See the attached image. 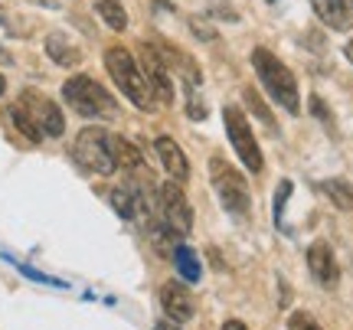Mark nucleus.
I'll return each mask as SVG.
<instances>
[{
	"mask_svg": "<svg viewBox=\"0 0 353 330\" xmlns=\"http://www.w3.org/2000/svg\"><path fill=\"white\" fill-rule=\"evenodd\" d=\"M105 65H108V72H112L114 85L131 99V105L141 108V112H151L154 92H151V85H148L144 72L138 69V63L131 59V52H128L125 46H112V50L105 52Z\"/></svg>",
	"mask_w": 353,
	"mask_h": 330,
	"instance_id": "nucleus-1",
	"label": "nucleus"
},
{
	"mask_svg": "<svg viewBox=\"0 0 353 330\" xmlns=\"http://www.w3.org/2000/svg\"><path fill=\"white\" fill-rule=\"evenodd\" d=\"M252 65L255 72H259V79H262V85L268 89V95L275 99L285 112L298 114L301 112V102H298V82H294V76L288 72V65L278 63L275 56L268 50H252Z\"/></svg>",
	"mask_w": 353,
	"mask_h": 330,
	"instance_id": "nucleus-2",
	"label": "nucleus"
},
{
	"mask_svg": "<svg viewBox=\"0 0 353 330\" xmlns=\"http://www.w3.org/2000/svg\"><path fill=\"white\" fill-rule=\"evenodd\" d=\"M63 99L69 102L72 112H79L82 118H112L114 114V99L101 89L95 79L88 76H72L63 85Z\"/></svg>",
	"mask_w": 353,
	"mask_h": 330,
	"instance_id": "nucleus-3",
	"label": "nucleus"
},
{
	"mask_svg": "<svg viewBox=\"0 0 353 330\" xmlns=\"http://www.w3.org/2000/svg\"><path fill=\"white\" fill-rule=\"evenodd\" d=\"M76 161L85 170L99 174V177H112L118 164H114V151H112V134L101 131V127H82L76 138Z\"/></svg>",
	"mask_w": 353,
	"mask_h": 330,
	"instance_id": "nucleus-4",
	"label": "nucleus"
},
{
	"mask_svg": "<svg viewBox=\"0 0 353 330\" xmlns=\"http://www.w3.org/2000/svg\"><path fill=\"white\" fill-rule=\"evenodd\" d=\"M210 174H213V187L229 213H245L249 209V183H245L239 170L226 164L223 157H213L210 161Z\"/></svg>",
	"mask_w": 353,
	"mask_h": 330,
	"instance_id": "nucleus-5",
	"label": "nucleus"
},
{
	"mask_svg": "<svg viewBox=\"0 0 353 330\" xmlns=\"http://www.w3.org/2000/svg\"><path fill=\"white\" fill-rule=\"evenodd\" d=\"M223 121H226V134H229V141H232V151L239 154V161L249 167L252 174H259V170H262V151H259V141H255L242 108L226 105V108H223Z\"/></svg>",
	"mask_w": 353,
	"mask_h": 330,
	"instance_id": "nucleus-6",
	"label": "nucleus"
},
{
	"mask_svg": "<svg viewBox=\"0 0 353 330\" xmlns=\"http://www.w3.org/2000/svg\"><path fill=\"white\" fill-rule=\"evenodd\" d=\"M161 219L174 236H190V229H193V209H190L187 196L174 180L161 187Z\"/></svg>",
	"mask_w": 353,
	"mask_h": 330,
	"instance_id": "nucleus-7",
	"label": "nucleus"
},
{
	"mask_svg": "<svg viewBox=\"0 0 353 330\" xmlns=\"http://www.w3.org/2000/svg\"><path fill=\"white\" fill-rule=\"evenodd\" d=\"M141 72H144L151 92L161 99V102L164 105L174 102V79H170V72H167V65H164V59H161L157 46H151V43L141 46Z\"/></svg>",
	"mask_w": 353,
	"mask_h": 330,
	"instance_id": "nucleus-8",
	"label": "nucleus"
},
{
	"mask_svg": "<svg viewBox=\"0 0 353 330\" xmlns=\"http://www.w3.org/2000/svg\"><path fill=\"white\" fill-rule=\"evenodd\" d=\"M20 105H23L26 112H30V118H33V121L39 125V131H43V134L59 138V134L65 131L63 112H59V108H56V102H50L46 95H39V92H23Z\"/></svg>",
	"mask_w": 353,
	"mask_h": 330,
	"instance_id": "nucleus-9",
	"label": "nucleus"
},
{
	"mask_svg": "<svg viewBox=\"0 0 353 330\" xmlns=\"http://www.w3.org/2000/svg\"><path fill=\"white\" fill-rule=\"evenodd\" d=\"M161 307L167 311V318L176 320V324H187V320L196 318V301L187 291V285H180V281H170V285L161 288Z\"/></svg>",
	"mask_w": 353,
	"mask_h": 330,
	"instance_id": "nucleus-10",
	"label": "nucleus"
},
{
	"mask_svg": "<svg viewBox=\"0 0 353 330\" xmlns=\"http://www.w3.org/2000/svg\"><path fill=\"white\" fill-rule=\"evenodd\" d=\"M307 268H311V275H314V281L321 288H337L341 268H337V258H334L327 242H314L307 249Z\"/></svg>",
	"mask_w": 353,
	"mask_h": 330,
	"instance_id": "nucleus-11",
	"label": "nucleus"
},
{
	"mask_svg": "<svg viewBox=\"0 0 353 330\" xmlns=\"http://www.w3.org/2000/svg\"><path fill=\"white\" fill-rule=\"evenodd\" d=\"M314 10L330 30L347 33L353 26V0H314Z\"/></svg>",
	"mask_w": 353,
	"mask_h": 330,
	"instance_id": "nucleus-12",
	"label": "nucleus"
},
{
	"mask_svg": "<svg viewBox=\"0 0 353 330\" xmlns=\"http://www.w3.org/2000/svg\"><path fill=\"white\" fill-rule=\"evenodd\" d=\"M157 157H161V164H164V170L170 174L174 180H187L190 177V164L187 157H183V151L176 147L174 138H157Z\"/></svg>",
	"mask_w": 353,
	"mask_h": 330,
	"instance_id": "nucleus-13",
	"label": "nucleus"
},
{
	"mask_svg": "<svg viewBox=\"0 0 353 330\" xmlns=\"http://www.w3.org/2000/svg\"><path fill=\"white\" fill-rule=\"evenodd\" d=\"M46 52H50L52 63H59L63 69H76V65L82 63V50H79L69 37H63V33L46 37Z\"/></svg>",
	"mask_w": 353,
	"mask_h": 330,
	"instance_id": "nucleus-14",
	"label": "nucleus"
},
{
	"mask_svg": "<svg viewBox=\"0 0 353 330\" xmlns=\"http://www.w3.org/2000/svg\"><path fill=\"white\" fill-rule=\"evenodd\" d=\"M112 151H114V164L118 167H125V170H144V154L131 144V141H125V138H114L112 134Z\"/></svg>",
	"mask_w": 353,
	"mask_h": 330,
	"instance_id": "nucleus-15",
	"label": "nucleus"
},
{
	"mask_svg": "<svg viewBox=\"0 0 353 330\" xmlns=\"http://www.w3.org/2000/svg\"><path fill=\"white\" fill-rule=\"evenodd\" d=\"M170 258H174V265H176V271H180V278H183V281H200V258H196V252H193V249H187V245H176Z\"/></svg>",
	"mask_w": 353,
	"mask_h": 330,
	"instance_id": "nucleus-16",
	"label": "nucleus"
},
{
	"mask_svg": "<svg viewBox=\"0 0 353 330\" xmlns=\"http://www.w3.org/2000/svg\"><path fill=\"white\" fill-rule=\"evenodd\" d=\"M321 190L330 196V203L337 206V209H353V187L347 183V180H324L321 183Z\"/></svg>",
	"mask_w": 353,
	"mask_h": 330,
	"instance_id": "nucleus-17",
	"label": "nucleus"
},
{
	"mask_svg": "<svg viewBox=\"0 0 353 330\" xmlns=\"http://www.w3.org/2000/svg\"><path fill=\"white\" fill-rule=\"evenodd\" d=\"M95 10L112 30H125L128 26V13L121 7V0H95Z\"/></svg>",
	"mask_w": 353,
	"mask_h": 330,
	"instance_id": "nucleus-18",
	"label": "nucleus"
},
{
	"mask_svg": "<svg viewBox=\"0 0 353 330\" xmlns=\"http://www.w3.org/2000/svg\"><path fill=\"white\" fill-rule=\"evenodd\" d=\"M10 121L17 125V131H20L23 138H30L33 144H37V141L43 138V131H39V125L33 121V118H30V112H26L23 105H13V108H10Z\"/></svg>",
	"mask_w": 353,
	"mask_h": 330,
	"instance_id": "nucleus-19",
	"label": "nucleus"
},
{
	"mask_svg": "<svg viewBox=\"0 0 353 330\" xmlns=\"http://www.w3.org/2000/svg\"><path fill=\"white\" fill-rule=\"evenodd\" d=\"M242 99H245V105H249V112L255 114V118H259V121H262V125H275V118H272V112H268V108H265L262 105V99H259V95H255L252 89H245L242 92Z\"/></svg>",
	"mask_w": 353,
	"mask_h": 330,
	"instance_id": "nucleus-20",
	"label": "nucleus"
},
{
	"mask_svg": "<svg viewBox=\"0 0 353 330\" xmlns=\"http://www.w3.org/2000/svg\"><path fill=\"white\" fill-rule=\"evenodd\" d=\"M288 196H291V180H281V183H278V193H275V223H278V229H285L281 216H285ZM285 232H288V229H285Z\"/></svg>",
	"mask_w": 353,
	"mask_h": 330,
	"instance_id": "nucleus-21",
	"label": "nucleus"
},
{
	"mask_svg": "<svg viewBox=\"0 0 353 330\" xmlns=\"http://www.w3.org/2000/svg\"><path fill=\"white\" fill-rule=\"evenodd\" d=\"M288 330H321V324H317L311 314H304V311H294L288 318Z\"/></svg>",
	"mask_w": 353,
	"mask_h": 330,
	"instance_id": "nucleus-22",
	"label": "nucleus"
},
{
	"mask_svg": "<svg viewBox=\"0 0 353 330\" xmlns=\"http://www.w3.org/2000/svg\"><path fill=\"white\" fill-rule=\"evenodd\" d=\"M190 30H193V37L206 39V43H213V39H216V30H213L210 23H206L203 17H193V20H190Z\"/></svg>",
	"mask_w": 353,
	"mask_h": 330,
	"instance_id": "nucleus-23",
	"label": "nucleus"
},
{
	"mask_svg": "<svg viewBox=\"0 0 353 330\" xmlns=\"http://www.w3.org/2000/svg\"><path fill=\"white\" fill-rule=\"evenodd\" d=\"M187 114H190V118H196V121H200V118H206V105L193 95V89H190V99H187Z\"/></svg>",
	"mask_w": 353,
	"mask_h": 330,
	"instance_id": "nucleus-24",
	"label": "nucleus"
},
{
	"mask_svg": "<svg viewBox=\"0 0 353 330\" xmlns=\"http://www.w3.org/2000/svg\"><path fill=\"white\" fill-rule=\"evenodd\" d=\"M311 112H314L317 118L324 121V125H330V112H327V108H324V102H321L317 95H314V99H311Z\"/></svg>",
	"mask_w": 353,
	"mask_h": 330,
	"instance_id": "nucleus-25",
	"label": "nucleus"
},
{
	"mask_svg": "<svg viewBox=\"0 0 353 330\" xmlns=\"http://www.w3.org/2000/svg\"><path fill=\"white\" fill-rule=\"evenodd\" d=\"M154 330H180L176 320H161V324H154Z\"/></svg>",
	"mask_w": 353,
	"mask_h": 330,
	"instance_id": "nucleus-26",
	"label": "nucleus"
},
{
	"mask_svg": "<svg viewBox=\"0 0 353 330\" xmlns=\"http://www.w3.org/2000/svg\"><path fill=\"white\" fill-rule=\"evenodd\" d=\"M223 330H249V327H245L242 320H226V327H223Z\"/></svg>",
	"mask_w": 353,
	"mask_h": 330,
	"instance_id": "nucleus-27",
	"label": "nucleus"
},
{
	"mask_svg": "<svg viewBox=\"0 0 353 330\" xmlns=\"http://www.w3.org/2000/svg\"><path fill=\"white\" fill-rule=\"evenodd\" d=\"M30 3H39V7H50V10H56V7H59V0H30Z\"/></svg>",
	"mask_w": 353,
	"mask_h": 330,
	"instance_id": "nucleus-28",
	"label": "nucleus"
},
{
	"mask_svg": "<svg viewBox=\"0 0 353 330\" xmlns=\"http://www.w3.org/2000/svg\"><path fill=\"white\" fill-rule=\"evenodd\" d=\"M343 52H347V59H350V63H353V39H350V43H347V46H343Z\"/></svg>",
	"mask_w": 353,
	"mask_h": 330,
	"instance_id": "nucleus-29",
	"label": "nucleus"
},
{
	"mask_svg": "<svg viewBox=\"0 0 353 330\" xmlns=\"http://www.w3.org/2000/svg\"><path fill=\"white\" fill-rule=\"evenodd\" d=\"M3 89H7V82H3V76H0V95H3Z\"/></svg>",
	"mask_w": 353,
	"mask_h": 330,
	"instance_id": "nucleus-30",
	"label": "nucleus"
}]
</instances>
